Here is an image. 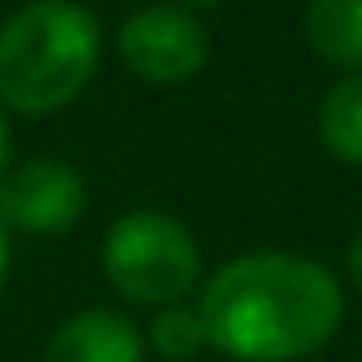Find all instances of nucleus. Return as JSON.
I'll list each match as a JSON object with an SVG mask.
<instances>
[{"label": "nucleus", "mask_w": 362, "mask_h": 362, "mask_svg": "<svg viewBox=\"0 0 362 362\" xmlns=\"http://www.w3.org/2000/svg\"><path fill=\"white\" fill-rule=\"evenodd\" d=\"M9 266H14V234L0 225V293H5V284H9Z\"/></svg>", "instance_id": "nucleus-11"}, {"label": "nucleus", "mask_w": 362, "mask_h": 362, "mask_svg": "<svg viewBox=\"0 0 362 362\" xmlns=\"http://www.w3.org/2000/svg\"><path fill=\"white\" fill-rule=\"evenodd\" d=\"M101 275L133 308H175L197 298L206 280L202 243L179 216L160 206H133L101 234Z\"/></svg>", "instance_id": "nucleus-3"}, {"label": "nucleus", "mask_w": 362, "mask_h": 362, "mask_svg": "<svg viewBox=\"0 0 362 362\" xmlns=\"http://www.w3.org/2000/svg\"><path fill=\"white\" fill-rule=\"evenodd\" d=\"M42 362H147V339L129 312L83 308L51 330Z\"/></svg>", "instance_id": "nucleus-6"}, {"label": "nucleus", "mask_w": 362, "mask_h": 362, "mask_svg": "<svg viewBox=\"0 0 362 362\" xmlns=\"http://www.w3.org/2000/svg\"><path fill=\"white\" fill-rule=\"evenodd\" d=\"M303 37L317 60L344 74L362 69V0H308Z\"/></svg>", "instance_id": "nucleus-7"}, {"label": "nucleus", "mask_w": 362, "mask_h": 362, "mask_svg": "<svg viewBox=\"0 0 362 362\" xmlns=\"http://www.w3.org/2000/svg\"><path fill=\"white\" fill-rule=\"evenodd\" d=\"M344 271H349V284H354V293L362 298V230L354 234V243H349V257H344Z\"/></svg>", "instance_id": "nucleus-10"}, {"label": "nucleus", "mask_w": 362, "mask_h": 362, "mask_svg": "<svg viewBox=\"0 0 362 362\" xmlns=\"http://www.w3.org/2000/svg\"><path fill=\"white\" fill-rule=\"evenodd\" d=\"M142 339H147V354L165 358V362H193L202 358L206 349V326H202V312L197 303H175V308H156L151 321L142 326Z\"/></svg>", "instance_id": "nucleus-9"}, {"label": "nucleus", "mask_w": 362, "mask_h": 362, "mask_svg": "<svg viewBox=\"0 0 362 362\" xmlns=\"http://www.w3.org/2000/svg\"><path fill=\"white\" fill-rule=\"evenodd\" d=\"M83 211H88V179L69 160L37 156L0 175V225L9 234L51 239V234L74 230Z\"/></svg>", "instance_id": "nucleus-5"}, {"label": "nucleus", "mask_w": 362, "mask_h": 362, "mask_svg": "<svg viewBox=\"0 0 362 362\" xmlns=\"http://www.w3.org/2000/svg\"><path fill=\"white\" fill-rule=\"evenodd\" d=\"M115 51L124 69L147 88H184L211 60V37H206L202 18L184 5H156L133 9L115 33Z\"/></svg>", "instance_id": "nucleus-4"}, {"label": "nucleus", "mask_w": 362, "mask_h": 362, "mask_svg": "<svg viewBox=\"0 0 362 362\" xmlns=\"http://www.w3.org/2000/svg\"><path fill=\"white\" fill-rule=\"evenodd\" d=\"M317 133H321V147H326L339 165L362 170V69L344 74V78L321 97Z\"/></svg>", "instance_id": "nucleus-8"}, {"label": "nucleus", "mask_w": 362, "mask_h": 362, "mask_svg": "<svg viewBox=\"0 0 362 362\" xmlns=\"http://www.w3.org/2000/svg\"><path fill=\"white\" fill-rule=\"evenodd\" d=\"M170 5H184V9H216V5H225V0H170Z\"/></svg>", "instance_id": "nucleus-13"}, {"label": "nucleus", "mask_w": 362, "mask_h": 362, "mask_svg": "<svg viewBox=\"0 0 362 362\" xmlns=\"http://www.w3.org/2000/svg\"><path fill=\"white\" fill-rule=\"evenodd\" d=\"M101 18L83 0H28L0 18V106L46 119L74 106L101 69Z\"/></svg>", "instance_id": "nucleus-2"}, {"label": "nucleus", "mask_w": 362, "mask_h": 362, "mask_svg": "<svg viewBox=\"0 0 362 362\" xmlns=\"http://www.w3.org/2000/svg\"><path fill=\"white\" fill-rule=\"evenodd\" d=\"M193 303L211 354L230 362H303L339 335L349 312L339 275L293 247H257L221 262Z\"/></svg>", "instance_id": "nucleus-1"}, {"label": "nucleus", "mask_w": 362, "mask_h": 362, "mask_svg": "<svg viewBox=\"0 0 362 362\" xmlns=\"http://www.w3.org/2000/svg\"><path fill=\"white\" fill-rule=\"evenodd\" d=\"M9 147H14V133H9V110L0 106V175L9 170Z\"/></svg>", "instance_id": "nucleus-12"}]
</instances>
